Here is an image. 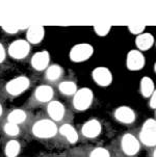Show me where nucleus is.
Segmentation results:
<instances>
[{
    "label": "nucleus",
    "instance_id": "30",
    "mask_svg": "<svg viewBox=\"0 0 156 157\" xmlns=\"http://www.w3.org/2000/svg\"><path fill=\"white\" fill-rule=\"evenodd\" d=\"M4 113V109H3V106H2L1 102H0V119L2 118V116H3Z\"/></svg>",
    "mask_w": 156,
    "mask_h": 157
},
{
    "label": "nucleus",
    "instance_id": "20",
    "mask_svg": "<svg viewBox=\"0 0 156 157\" xmlns=\"http://www.w3.org/2000/svg\"><path fill=\"white\" fill-rule=\"evenodd\" d=\"M135 45L139 51H147L154 45V36L150 33H143L135 38Z\"/></svg>",
    "mask_w": 156,
    "mask_h": 157
},
{
    "label": "nucleus",
    "instance_id": "6",
    "mask_svg": "<svg viewBox=\"0 0 156 157\" xmlns=\"http://www.w3.org/2000/svg\"><path fill=\"white\" fill-rule=\"evenodd\" d=\"M139 140L148 148H155L156 145V121L155 119H147L142 125L139 133Z\"/></svg>",
    "mask_w": 156,
    "mask_h": 157
},
{
    "label": "nucleus",
    "instance_id": "13",
    "mask_svg": "<svg viewBox=\"0 0 156 157\" xmlns=\"http://www.w3.org/2000/svg\"><path fill=\"white\" fill-rule=\"evenodd\" d=\"M146 58L143 52L137 49H132L128 52L126 57V67L130 71H139L145 67Z\"/></svg>",
    "mask_w": 156,
    "mask_h": 157
},
{
    "label": "nucleus",
    "instance_id": "24",
    "mask_svg": "<svg viewBox=\"0 0 156 157\" xmlns=\"http://www.w3.org/2000/svg\"><path fill=\"white\" fill-rule=\"evenodd\" d=\"M110 151L104 147H95L89 152V157H110Z\"/></svg>",
    "mask_w": 156,
    "mask_h": 157
},
{
    "label": "nucleus",
    "instance_id": "16",
    "mask_svg": "<svg viewBox=\"0 0 156 157\" xmlns=\"http://www.w3.org/2000/svg\"><path fill=\"white\" fill-rule=\"evenodd\" d=\"M29 118L30 114L27 109H25V108H14L6 114L5 121L21 126V125L25 124L29 120Z\"/></svg>",
    "mask_w": 156,
    "mask_h": 157
},
{
    "label": "nucleus",
    "instance_id": "10",
    "mask_svg": "<svg viewBox=\"0 0 156 157\" xmlns=\"http://www.w3.org/2000/svg\"><path fill=\"white\" fill-rule=\"evenodd\" d=\"M65 77V70L59 63H50L44 71V81L48 86H57Z\"/></svg>",
    "mask_w": 156,
    "mask_h": 157
},
{
    "label": "nucleus",
    "instance_id": "12",
    "mask_svg": "<svg viewBox=\"0 0 156 157\" xmlns=\"http://www.w3.org/2000/svg\"><path fill=\"white\" fill-rule=\"evenodd\" d=\"M102 124L98 119H89L81 126L80 132L82 136L89 140L97 138L102 133Z\"/></svg>",
    "mask_w": 156,
    "mask_h": 157
},
{
    "label": "nucleus",
    "instance_id": "31",
    "mask_svg": "<svg viewBox=\"0 0 156 157\" xmlns=\"http://www.w3.org/2000/svg\"><path fill=\"white\" fill-rule=\"evenodd\" d=\"M44 157H48V156H44Z\"/></svg>",
    "mask_w": 156,
    "mask_h": 157
},
{
    "label": "nucleus",
    "instance_id": "28",
    "mask_svg": "<svg viewBox=\"0 0 156 157\" xmlns=\"http://www.w3.org/2000/svg\"><path fill=\"white\" fill-rule=\"evenodd\" d=\"M5 57H6V50H5L3 44L0 42V65L4 63Z\"/></svg>",
    "mask_w": 156,
    "mask_h": 157
},
{
    "label": "nucleus",
    "instance_id": "14",
    "mask_svg": "<svg viewBox=\"0 0 156 157\" xmlns=\"http://www.w3.org/2000/svg\"><path fill=\"white\" fill-rule=\"evenodd\" d=\"M92 78L101 87H107L112 82V73L106 67H97L92 72Z\"/></svg>",
    "mask_w": 156,
    "mask_h": 157
},
{
    "label": "nucleus",
    "instance_id": "4",
    "mask_svg": "<svg viewBox=\"0 0 156 157\" xmlns=\"http://www.w3.org/2000/svg\"><path fill=\"white\" fill-rule=\"evenodd\" d=\"M94 101V92L89 87H81L74 94L71 100L72 108L77 113L88 110L93 104Z\"/></svg>",
    "mask_w": 156,
    "mask_h": 157
},
{
    "label": "nucleus",
    "instance_id": "19",
    "mask_svg": "<svg viewBox=\"0 0 156 157\" xmlns=\"http://www.w3.org/2000/svg\"><path fill=\"white\" fill-rule=\"evenodd\" d=\"M56 87L59 94L65 96V97H73L74 94H75L78 90L77 82L74 80V79H70V78H68V79L63 78V80L57 84Z\"/></svg>",
    "mask_w": 156,
    "mask_h": 157
},
{
    "label": "nucleus",
    "instance_id": "2",
    "mask_svg": "<svg viewBox=\"0 0 156 157\" xmlns=\"http://www.w3.org/2000/svg\"><path fill=\"white\" fill-rule=\"evenodd\" d=\"M55 99V90L53 86L46 83L40 84L33 90L32 94L27 100V107H38V106H46L50 101Z\"/></svg>",
    "mask_w": 156,
    "mask_h": 157
},
{
    "label": "nucleus",
    "instance_id": "8",
    "mask_svg": "<svg viewBox=\"0 0 156 157\" xmlns=\"http://www.w3.org/2000/svg\"><path fill=\"white\" fill-rule=\"evenodd\" d=\"M31 45L26 40L18 39L13 41L7 47V54L15 60H24L30 54Z\"/></svg>",
    "mask_w": 156,
    "mask_h": 157
},
{
    "label": "nucleus",
    "instance_id": "17",
    "mask_svg": "<svg viewBox=\"0 0 156 157\" xmlns=\"http://www.w3.org/2000/svg\"><path fill=\"white\" fill-rule=\"evenodd\" d=\"M45 38V28L42 25H30L26 30V41L30 45H38Z\"/></svg>",
    "mask_w": 156,
    "mask_h": 157
},
{
    "label": "nucleus",
    "instance_id": "1",
    "mask_svg": "<svg viewBox=\"0 0 156 157\" xmlns=\"http://www.w3.org/2000/svg\"><path fill=\"white\" fill-rule=\"evenodd\" d=\"M30 129L33 136L39 140H51L59 134V125L47 117L36 120Z\"/></svg>",
    "mask_w": 156,
    "mask_h": 157
},
{
    "label": "nucleus",
    "instance_id": "23",
    "mask_svg": "<svg viewBox=\"0 0 156 157\" xmlns=\"http://www.w3.org/2000/svg\"><path fill=\"white\" fill-rule=\"evenodd\" d=\"M2 132L9 137L15 138L17 136H19L21 133V127L18 126L16 124L10 123V122L5 121L3 124H2Z\"/></svg>",
    "mask_w": 156,
    "mask_h": 157
},
{
    "label": "nucleus",
    "instance_id": "15",
    "mask_svg": "<svg viewBox=\"0 0 156 157\" xmlns=\"http://www.w3.org/2000/svg\"><path fill=\"white\" fill-rule=\"evenodd\" d=\"M50 65V53L47 50L36 52L30 58V66L34 71L44 72Z\"/></svg>",
    "mask_w": 156,
    "mask_h": 157
},
{
    "label": "nucleus",
    "instance_id": "22",
    "mask_svg": "<svg viewBox=\"0 0 156 157\" xmlns=\"http://www.w3.org/2000/svg\"><path fill=\"white\" fill-rule=\"evenodd\" d=\"M139 90L144 98H150L151 95L155 92L154 82L149 76H144L139 82Z\"/></svg>",
    "mask_w": 156,
    "mask_h": 157
},
{
    "label": "nucleus",
    "instance_id": "25",
    "mask_svg": "<svg viewBox=\"0 0 156 157\" xmlns=\"http://www.w3.org/2000/svg\"><path fill=\"white\" fill-rule=\"evenodd\" d=\"M110 29H112V26L107 25V24H97V25H94V31L96 33L97 36H106L108 33H109Z\"/></svg>",
    "mask_w": 156,
    "mask_h": 157
},
{
    "label": "nucleus",
    "instance_id": "7",
    "mask_svg": "<svg viewBox=\"0 0 156 157\" xmlns=\"http://www.w3.org/2000/svg\"><path fill=\"white\" fill-rule=\"evenodd\" d=\"M119 146H120L121 152L127 157L136 156L142 149V144L139 143V138L130 132H126L121 135Z\"/></svg>",
    "mask_w": 156,
    "mask_h": 157
},
{
    "label": "nucleus",
    "instance_id": "29",
    "mask_svg": "<svg viewBox=\"0 0 156 157\" xmlns=\"http://www.w3.org/2000/svg\"><path fill=\"white\" fill-rule=\"evenodd\" d=\"M149 106H150V108H152V109H155V107H156V93L155 92L153 93L151 95V97H150Z\"/></svg>",
    "mask_w": 156,
    "mask_h": 157
},
{
    "label": "nucleus",
    "instance_id": "11",
    "mask_svg": "<svg viewBox=\"0 0 156 157\" xmlns=\"http://www.w3.org/2000/svg\"><path fill=\"white\" fill-rule=\"evenodd\" d=\"M113 118L119 123L124 125H131L136 120V113L134 109L126 105L119 106L113 110Z\"/></svg>",
    "mask_w": 156,
    "mask_h": 157
},
{
    "label": "nucleus",
    "instance_id": "27",
    "mask_svg": "<svg viewBox=\"0 0 156 157\" xmlns=\"http://www.w3.org/2000/svg\"><path fill=\"white\" fill-rule=\"evenodd\" d=\"M145 28H146V26L142 25V24H130V25H128L129 31L134 36H139V34L143 33L145 31Z\"/></svg>",
    "mask_w": 156,
    "mask_h": 157
},
{
    "label": "nucleus",
    "instance_id": "18",
    "mask_svg": "<svg viewBox=\"0 0 156 157\" xmlns=\"http://www.w3.org/2000/svg\"><path fill=\"white\" fill-rule=\"evenodd\" d=\"M59 134H60L62 136L65 138L66 140L74 145L78 142L79 140V134L77 132V130L75 129V127L70 123H63L59 127Z\"/></svg>",
    "mask_w": 156,
    "mask_h": 157
},
{
    "label": "nucleus",
    "instance_id": "9",
    "mask_svg": "<svg viewBox=\"0 0 156 157\" xmlns=\"http://www.w3.org/2000/svg\"><path fill=\"white\" fill-rule=\"evenodd\" d=\"M94 54V47L89 43H79L71 48L69 57L71 62L79 63L89 60Z\"/></svg>",
    "mask_w": 156,
    "mask_h": 157
},
{
    "label": "nucleus",
    "instance_id": "21",
    "mask_svg": "<svg viewBox=\"0 0 156 157\" xmlns=\"http://www.w3.org/2000/svg\"><path fill=\"white\" fill-rule=\"evenodd\" d=\"M4 155L6 157H18L21 152V144L16 138H10L4 145Z\"/></svg>",
    "mask_w": 156,
    "mask_h": 157
},
{
    "label": "nucleus",
    "instance_id": "26",
    "mask_svg": "<svg viewBox=\"0 0 156 157\" xmlns=\"http://www.w3.org/2000/svg\"><path fill=\"white\" fill-rule=\"evenodd\" d=\"M28 26L25 27H20V26H14V25H10V24H2L1 29L7 34H16L21 30H27Z\"/></svg>",
    "mask_w": 156,
    "mask_h": 157
},
{
    "label": "nucleus",
    "instance_id": "5",
    "mask_svg": "<svg viewBox=\"0 0 156 157\" xmlns=\"http://www.w3.org/2000/svg\"><path fill=\"white\" fill-rule=\"evenodd\" d=\"M46 113L48 116L47 118L53 121L55 124L60 123V125H62L63 123H69V122H67L69 110L66 107V105L60 102L59 100L53 99L52 101H50L46 105Z\"/></svg>",
    "mask_w": 156,
    "mask_h": 157
},
{
    "label": "nucleus",
    "instance_id": "3",
    "mask_svg": "<svg viewBox=\"0 0 156 157\" xmlns=\"http://www.w3.org/2000/svg\"><path fill=\"white\" fill-rule=\"evenodd\" d=\"M31 86V80L28 76L21 75L5 82L2 86V94L6 98H16L25 93Z\"/></svg>",
    "mask_w": 156,
    "mask_h": 157
}]
</instances>
